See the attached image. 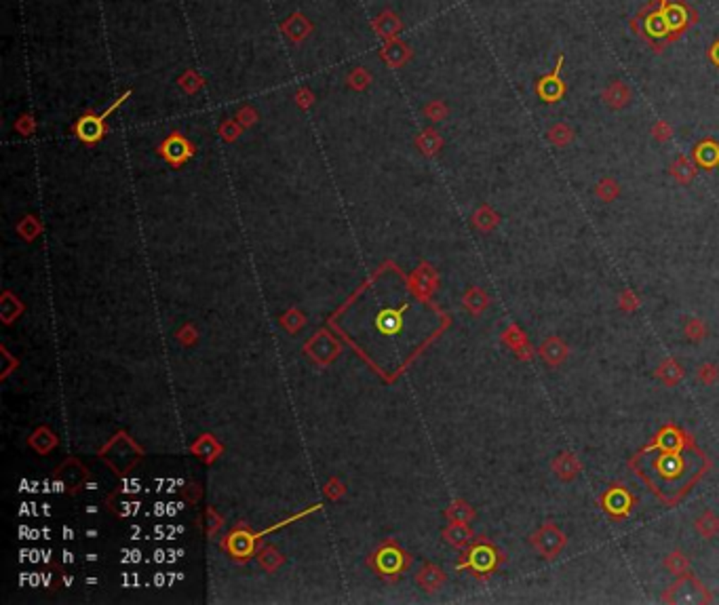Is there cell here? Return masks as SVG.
I'll return each mask as SVG.
<instances>
[{"instance_id":"obj_1","label":"cell","mask_w":719,"mask_h":605,"mask_svg":"<svg viewBox=\"0 0 719 605\" xmlns=\"http://www.w3.org/2000/svg\"><path fill=\"white\" fill-rule=\"evenodd\" d=\"M629 28H631L643 42H648V44L654 49V53H662V51L671 44L669 30H667L665 19H662L658 0L646 2V4L637 11V15L629 21Z\"/></svg>"},{"instance_id":"obj_2","label":"cell","mask_w":719,"mask_h":605,"mask_svg":"<svg viewBox=\"0 0 719 605\" xmlns=\"http://www.w3.org/2000/svg\"><path fill=\"white\" fill-rule=\"evenodd\" d=\"M658 4H660L662 19L667 23V30H669L671 44L677 42L699 21V13L688 0H658Z\"/></svg>"},{"instance_id":"obj_3","label":"cell","mask_w":719,"mask_h":605,"mask_svg":"<svg viewBox=\"0 0 719 605\" xmlns=\"http://www.w3.org/2000/svg\"><path fill=\"white\" fill-rule=\"evenodd\" d=\"M564 61L566 57L564 55H557V64L553 68V72L540 76L536 80V95L545 102V104H557L564 100L566 91H568V85L561 80V68H564Z\"/></svg>"},{"instance_id":"obj_4","label":"cell","mask_w":719,"mask_h":605,"mask_svg":"<svg viewBox=\"0 0 719 605\" xmlns=\"http://www.w3.org/2000/svg\"><path fill=\"white\" fill-rule=\"evenodd\" d=\"M530 542L534 544V549L547 557V559H555L568 544V536L555 525V523H545L532 538Z\"/></svg>"},{"instance_id":"obj_5","label":"cell","mask_w":719,"mask_h":605,"mask_svg":"<svg viewBox=\"0 0 719 605\" xmlns=\"http://www.w3.org/2000/svg\"><path fill=\"white\" fill-rule=\"evenodd\" d=\"M74 136L87 144V146H93L97 142L104 140V136L108 133V125H106V116L104 114H95L93 110L85 112L76 123H74Z\"/></svg>"},{"instance_id":"obj_6","label":"cell","mask_w":719,"mask_h":605,"mask_svg":"<svg viewBox=\"0 0 719 605\" xmlns=\"http://www.w3.org/2000/svg\"><path fill=\"white\" fill-rule=\"evenodd\" d=\"M158 154L162 160H167L171 167H182L186 160L194 156V146L188 138H184L179 131H173L169 138H165L158 146Z\"/></svg>"},{"instance_id":"obj_7","label":"cell","mask_w":719,"mask_h":605,"mask_svg":"<svg viewBox=\"0 0 719 605\" xmlns=\"http://www.w3.org/2000/svg\"><path fill=\"white\" fill-rule=\"evenodd\" d=\"M312 32H314L312 21L304 13H299V11L291 13L287 19L281 21V34L285 36V40H289L291 44L304 42L306 38H310Z\"/></svg>"},{"instance_id":"obj_8","label":"cell","mask_w":719,"mask_h":605,"mask_svg":"<svg viewBox=\"0 0 719 605\" xmlns=\"http://www.w3.org/2000/svg\"><path fill=\"white\" fill-rule=\"evenodd\" d=\"M378 55H380V61L384 64V66H388V68H403L405 64H410L412 61V57H414V49L408 44V42H403L401 38H397V40H388V42H384V47L378 51Z\"/></svg>"},{"instance_id":"obj_9","label":"cell","mask_w":719,"mask_h":605,"mask_svg":"<svg viewBox=\"0 0 719 605\" xmlns=\"http://www.w3.org/2000/svg\"><path fill=\"white\" fill-rule=\"evenodd\" d=\"M372 28H374V32H376L384 42H388V40H397V38L401 36V32H403V21H401V17H399L395 11L386 8V11H382L378 17H374Z\"/></svg>"},{"instance_id":"obj_10","label":"cell","mask_w":719,"mask_h":605,"mask_svg":"<svg viewBox=\"0 0 719 605\" xmlns=\"http://www.w3.org/2000/svg\"><path fill=\"white\" fill-rule=\"evenodd\" d=\"M601 100L605 102V106L610 110H622L631 104L633 100V91L624 80H612L603 91H601Z\"/></svg>"},{"instance_id":"obj_11","label":"cell","mask_w":719,"mask_h":605,"mask_svg":"<svg viewBox=\"0 0 719 605\" xmlns=\"http://www.w3.org/2000/svg\"><path fill=\"white\" fill-rule=\"evenodd\" d=\"M538 354H540V359H542L549 367H559V365L566 363V359H568V346L564 344L561 337L551 335V337H547V340L540 344Z\"/></svg>"},{"instance_id":"obj_12","label":"cell","mask_w":719,"mask_h":605,"mask_svg":"<svg viewBox=\"0 0 719 605\" xmlns=\"http://www.w3.org/2000/svg\"><path fill=\"white\" fill-rule=\"evenodd\" d=\"M692 158L694 162L705 169V171H713L718 169L719 164V142L713 140V138H707L703 140L701 144L694 146V152H692Z\"/></svg>"},{"instance_id":"obj_13","label":"cell","mask_w":719,"mask_h":605,"mask_svg":"<svg viewBox=\"0 0 719 605\" xmlns=\"http://www.w3.org/2000/svg\"><path fill=\"white\" fill-rule=\"evenodd\" d=\"M502 340L506 346H511L515 350V354L521 359V361H530L534 357V348L530 346L528 342V335L517 327V325H509V329L502 333Z\"/></svg>"},{"instance_id":"obj_14","label":"cell","mask_w":719,"mask_h":605,"mask_svg":"<svg viewBox=\"0 0 719 605\" xmlns=\"http://www.w3.org/2000/svg\"><path fill=\"white\" fill-rule=\"evenodd\" d=\"M582 464L572 452H564L553 460V472L561 479V481H574L580 474Z\"/></svg>"},{"instance_id":"obj_15","label":"cell","mask_w":719,"mask_h":605,"mask_svg":"<svg viewBox=\"0 0 719 605\" xmlns=\"http://www.w3.org/2000/svg\"><path fill=\"white\" fill-rule=\"evenodd\" d=\"M696 162H694V158H688V156H677L673 162H671V167H669V173H671V177L677 181V184H682V186H688V184H692V179L696 177Z\"/></svg>"},{"instance_id":"obj_16","label":"cell","mask_w":719,"mask_h":605,"mask_svg":"<svg viewBox=\"0 0 719 605\" xmlns=\"http://www.w3.org/2000/svg\"><path fill=\"white\" fill-rule=\"evenodd\" d=\"M631 504H633L631 496H629L624 489H620V487H612V489L603 496V506H605L612 515H616V517L626 515L629 508H631Z\"/></svg>"},{"instance_id":"obj_17","label":"cell","mask_w":719,"mask_h":605,"mask_svg":"<svg viewBox=\"0 0 719 605\" xmlns=\"http://www.w3.org/2000/svg\"><path fill=\"white\" fill-rule=\"evenodd\" d=\"M656 378L665 384V386H677L684 378H686V371L684 367L675 361V359H665L658 367H656Z\"/></svg>"},{"instance_id":"obj_18","label":"cell","mask_w":719,"mask_h":605,"mask_svg":"<svg viewBox=\"0 0 719 605\" xmlns=\"http://www.w3.org/2000/svg\"><path fill=\"white\" fill-rule=\"evenodd\" d=\"M473 224L477 230L481 232H489L500 224V215L489 207V205H481L475 213H473Z\"/></svg>"},{"instance_id":"obj_19","label":"cell","mask_w":719,"mask_h":605,"mask_svg":"<svg viewBox=\"0 0 719 605\" xmlns=\"http://www.w3.org/2000/svg\"><path fill=\"white\" fill-rule=\"evenodd\" d=\"M696 532L705 538V540H713L715 536H719V517L713 513V510H705L696 523H694Z\"/></svg>"},{"instance_id":"obj_20","label":"cell","mask_w":719,"mask_h":605,"mask_svg":"<svg viewBox=\"0 0 719 605\" xmlns=\"http://www.w3.org/2000/svg\"><path fill=\"white\" fill-rule=\"evenodd\" d=\"M477 572H489L496 565V553L489 546H477L470 553V561H468Z\"/></svg>"},{"instance_id":"obj_21","label":"cell","mask_w":719,"mask_h":605,"mask_svg":"<svg viewBox=\"0 0 719 605\" xmlns=\"http://www.w3.org/2000/svg\"><path fill=\"white\" fill-rule=\"evenodd\" d=\"M547 138H549L551 144H555V146H559V148H566V146H570V144L574 142L576 133L570 125H566V123H555V125L547 131Z\"/></svg>"},{"instance_id":"obj_22","label":"cell","mask_w":719,"mask_h":605,"mask_svg":"<svg viewBox=\"0 0 719 605\" xmlns=\"http://www.w3.org/2000/svg\"><path fill=\"white\" fill-rule=\"evenodd\" d=\"M177 85H179V89H182L186 95H196V93L205 87V78H203L194 68H188V70L177 78Z\"/></svg>"},{"instance_id":"obj_23","label":"cell","mask_w":719,"mask_h":605,"mask_svg":"<svg viewBox=\"0 0 719 605\" xmlns=\"http://www.w3.org/2000/svg\"><path fill=\"white\" fill-rule=\"evenodd\" d=\"M416 146L420 148L422 154L434 156L436 152L443 148V140H441V136H439L434 129H424V131L416 138Z\"/></svg>"},{"instance_id":"obj_24","label":"cell","mask_w":719,"mask_h":605,"mask_svg":"<svg viewBox=\"0 0 719 605\" xmlns=\"http://www.w3.org/2000/svg\"><path fill=\"white\" fill-rule=\"evenodd\" d=\"M372 83H374V76H372V72H369L367 68H363V66H357V68H352V70L346 74V85H348L352 91H365Z\"/></svg>"},{"instance_id":"obj_25","label":"cell","mask_w":719,"mask_h":605,"mask_svg":"<svg viewBox=\"0 0 719 605\" xmlns=\"http://www.w3.org/2000/svg\"><path fill=\"white\" fill-rule=\"evenodd\" d=\"M595 194H597L599 200L612 203V200H616L618 194H620V184H618L614 177H601V179L597 181V186H595Z\"/></svg>"},{"instance_id":"obj_26","label":"cell","mask_w":719,"mask_h":605,"mask_svg":"<svg viewBox=\"0 0 719 605\" xmlns=\"http://www.w3.org/2000/svg\"><path fill=\"white\" fill-rule=\"evenodd\" d=\"M665 568L673 574V576H688V570H690V559L688 555L675 551L671 555H667L665 559Z\"/></svg>"},{"instance_id":"obj_27","label":"cell","mask_w":719,"mask_h":605,"mask_svg":"<svg viewBox=\"0 0 719 605\" xmlns=\"http://www.w3.org/2000/svg\"><path fill=\"white\" fill-rule=\"evenodd\" d=\"M447 114H449V108H447V104L441 102V100H432V102H429V104L424 106V116H427L429 121H432V123L445 121Z\"/></svg>"},{"instance_id":"obj_28","label":"cell","mask_w":719,"mask_h":605,"mask_svg":"<svg viewBox=\"0 0 719 605\" xmlns=\"http://www.w3.org/2000/svg\"><path fill=\"white\" fill-rule=\"evenodd\" d=\"M464 302H466V306L470 308V312L479 314V312H483V310L487 308L489 300H487V296H485L481 289H470V292L466 294Z\"/></svg>"},{"instance_id":"obj_29","label":"cell","mask_w":719,"mask_h":605,"mask_svg":"<svg viewBox=\"0 0 719 605\" xmlns=\"http://www.w3.org/2000/svg\"><path fill=\"white\" fill-rule=\"evenodd\" d=\"M696 380L705 386H713L719 380V367L713 363H705L696 369Z\"/></svg>"},{"instance_id":"obj_30","label":"cell","mask_w":719,"mask_h":605,"mask_svg":"<svg viewBox=\"0 0 719 605\" xmlns=\"http://www.w3.org/2000/svg\"><path fill=\"white\" fill-rule=\"evenodd\" d=\"M684 333H686V337H688L690 342H699V340H703V337L707 335V327H705L703 321L690 318V321L686 323V327H684Z\"/></svg>"},{"instance_id":"obj_31","label":"cell","mask_w":719,"mask_h":605,"mask_svg":"<svg viewBox=\"0 0 719 605\" xmlns=\"http://www.w3.org/2000/svg\"><path fill=\"white\" fill-rule=\"evenodd\" d=\"M293 100H295L297 108H302V110H308V108H312V106H314V102H316V97H314L312 89H310L308 85H302V87H297V91H295Z\"/></svg>"},{"instance_id":"obj_32","label":"cell","mask_w":719,"mask_h":605,"mask_svg":"<svg viewBox=\"0 0 719 605\" xmlns=\"http://www.w3.org/2000/svg\"><path fill=\"white\" fill-rule=\"evenodd\" d=\"M447 538H449V542L451 544H456V546H464V544H468V540H470V529H466L464 525H453L447 534H445Z\"/></svg>"},{"instance_id":"obj_33","label":"cell","mask_w":719,"mask_h":605,"mask_svg":"<svg viewBox=\"0 0 719 605\" xmlns=\"http://www.w3.org/2000/svg\"><path fill=\"white\" fill-rule=\"evenodd\" d=\"M639 296L633 292V289H624L620 296H618V306H620V310H624V312H635L637 308H639Z\"/></svg>"},{"instance_id":"obj_34","label":"cell","mask_w":719,"mask_h":605,"mask_svg":"<svg viewBox=\"0 0 719 605\" xmlns=\"http://www.w3.org/2000/svg\"><path fill=\"white\" fill-rule=\"evenodd\" d=\"M237 123L245 129V127H251L254 123H258V110L249 104H245L239 112H237Z\"/></svg>"},{"instance_id":"obj_35","label":"cell","mask_w":719,"mask_h":605,"mask_svg":"<svg viewBox=\"0 0 719 605\" xmlns=\"http://www.w3.org/2000/svg\"><path fill=\"white\" fill-rule=\"evenodd\" d=\"M241 129H243V127H241L237 121H230V119H228V121H224V123L220 125V136H222L226 142H234V140L241 136Z\"/></svg>"},{"instance_id":"obj_36","label":"cell","mask_w":719,"mask_h":605,"mask_svg":"<svg viewBox=\"0 0 719 605\" xmlns=\"http://www.w3.org/2000/svg\"><path fill=\"white\" fill-rule=\"evenodd\" d=\"M652 136H654L656 142H667V140H671V136H673V127H671L667 121H656V123L652 125Z\"/></svg>"},{"instance_id":"obj_37","label":"cell","mask_w":719,"mask_h":605,"mask_svg":"<svg viewBox=\"0 0 719 605\" xmlns=\"http://www.w3.org/2000/svg\"><path fill=\"white\" fill-rule=\"evenodd\" d=\"M449 517L456 521V523H466L470 517H473V510H470V506H466V504H456L451 510H449Z\"/></svg>"},{"instance_id":"obj_38","label":"cell","mask_w":719,"mask_h":605,"mask_svg":"<svg viewBox=\"0 0 719 605\" xmlns=\"http://www.w3.org/2000/svg\"><path fill=\"white\" fill-rule=\"evenodd\" d=\"M15 129H17L19 133H23V136H30V133L36 129V123H34V119H32L30 114H23V116H19V121L15 123Z\"/></svg>"},{"instance_id":"obj_39","label":"cell","mask_w":719,"mask_h":605,"mask_svg":"<svg viewBox=\"0 0 719 605\" xmlns=\"http://www.w3.org/2000/svg\"><path fill=\"white\" fill-rule=\"evenodd\" d=\"M129 97H131V89H127V91H123V93H121V95H119V97H117V100H114V102H112V106H108V108H106V112H104V116H106V119H108V116H110V114H112V112H114V110H117V108H121V106H123V104H125V102H127V100H129Z\"/></svg>"},{"instance_id":"obj_40","label":"cell","mask_w":719,"mask_h":605,"mask_svg":"<svg viewBox=\"0 0 719 605\" xmlns=\"http://www.w3.org/2000/svg\"><path fill=\"white\" fill-rule=\"evenodd\" d=\"M707 57H709V61L715 66L719 70V38H715L713 40V44L709 47V51H707Z\"/></svg>"}]
</instances>
